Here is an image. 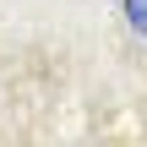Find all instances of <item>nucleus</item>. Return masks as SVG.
Returning <instances> with one entry per match:
<instances>
[{"label": "nucleus", "mask_w": 147, "mask_h": 147, "mask_svg": "<svg viewBox=\"0 0 147 147\" xmlns=\"http://www.w3.org/2000/svg\"><path fill=\"white\" fill-rule=\"evenodd\" d=\"M120 5H125V22L147 38V0H120Z\"/></svg>", "instance_id": "obj_1"}]
</instances>
